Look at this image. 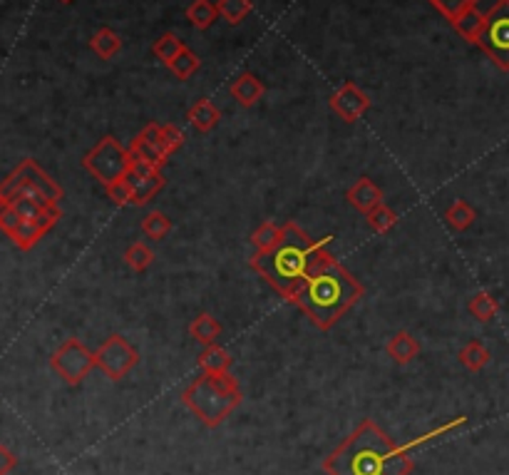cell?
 <instances>
[{
    "label": "cell",
    "instance_id": "cell-1",
    "mask_svg": "<svg viewBox=\"0 0 509 475\" xmlns=\"http://www.w3.org/2000/svg\"><path fill=\"white\" fill-rule=\"evenodd\" d=\"M283 237L271 252H254L251 256V269L267 281L271 289L276 291L281 299L293 304L299 291L306 287V281L325 267L336 256L328 252L333 237H324L313 242L308 234L303 232L296 221L281 224Z\"/></svg>",
    "mask_w": 509,
    "mask_h": 475
},
{
    "label": "cell",
    "instance_id": "cell-2",
    "mask_svg": "<svg viewBox=\"0 0 509 475\" xmlns=\"http://www.w3.org/2000/svg\"><path fill=\"white\" fill-rule=\"evenodd\" d=\"M415 463L388 433L365 418L324 461L325 475H410Z\"/></svg>",
    "mask_w": 509,
    "mask_h": 475
},
{
    "label": "cell",
    "instance_id": "cell-3",
    "mask_svg": "<svg viewBox=\"0 0 509 475\" xmlns=\"http://www.w3.org/2000/svg\"><path fill=\"white\" fill-rule=\"evenodd\" d=\"M358 299H363V284L341 262L331 259L306 281L293 304L301 306L316 329L328 331Z\"/></svg>",
    "mask_w": 509,
    "mask_h": 475
},
{
    "label": "cell",
    "instance_id": "cell-4",
    "mask_svg": "<svg viewBox=\"0 0 509 475\" xmlns=\"http://www.w3.org/2000/svg\"><path fill=\"white\" fill-rule=\"evenodd\" d=\"M242 386L229 373H204L197 381H192L182 394L185 404L194 416L209 426L217 429L226 418L232 416L236 408L242 406Z\"/></svg>",
    "mask_w": 509,
    "mask_h": 475
},
{
    "label": "cell",
    "instance_id": "cell-5",
    "mask_svg": "<svg viewBox=\"0 0 509 475\" xmlns=\"http://www.w3.org/2000/svg\"><path fill=\"white\" fill-rule=\"evenodd\" d=\"M132 164H135V157H132L129 147H122L112 135H104L93 150L82 157V167L93 174L103 187L125 179L132 172Z\"/></svg>",
    "mask_w": 509,
    "mask_h": 475
},
{
    "label": "cell",
    "instance_id": "cell-6",
    "mask_svg": "<svg viewBox=\"0 0 509 475\" xmlns=\"http://www.w3.org/2000/svg\"><path fill=\"white\" fill-rule=\"evenodd\" d=\"M477 47H482L487 58L499 70L509 72V0H497L485 12V25Z\"/></svg>",
    "mask_w": 509,
    "mask_h": 475
},
{
    "label": "cell",
    "instance_id": "cell-7",
    "mask_svg": "<svg viewBox=\"0 0 509 475\" xmlns=\"http://www.w3.org/2000/svg\"><path fill=\"white\" fill-rule=\"evenodd\" d=\"M50 366L68 386H78V383L87 379V373L93 371L97 363H94V351L85 346L80 338H68L53 354Z\"/></svg>",
    "mask_w": 509,
    "mask_h": 475
},
{
    "label": "cell",
    "instance_id": "cell-8",
    "mask_svg": "<svg viewBox=\"0 0 509 475\" xmlns=\"http://www.w3.org/2000/svg\"><path fill=\"white\" fill-rule=\"evenodd\" d=\"M94 363H97V369H100L110 381L117 383L122 381V379L137 366L139 351L129 344L127 338L115 334V337L104 338L103 346L94 351Z\"/></svg>",
    "mask_w": 509,
    "mask_h": 475
},
{
    "label": "cell",
    "instance_id": "cell-9",
    "mask_svg": "<svg viewBox=\"0 0 509 475\" xmlns=\"http://www.w3.org/2000/svg\"><path fill=\"white\" fill-rule=\"evenodd\" d=\"M129 152H132L135 160L150 164L154 170H162L164 164L169 162V157H172V154L167 152V147H164L162 125H157V122H150L147 128L139 132L137 138L132 139Z\"/></svg>",
    "mask_w": 509,
    "mask_h": 475
},
{
    "label": "cell",
    "instance_id": "cell-10",
    "mask_svg": "<svg viewBox=\"0 0 509 475\" xmlns=\"http://www.w3.org/2000/svg\"><path fill=\"white\" fill-rule=\"evenodd\" d=\"M127 185L132 189V207H144L162 192L167 179H164L162 170H154L150 164L135 160L132 172L127 174Z\"/></svg>",
    "mask_w": 509,
    "mask_h": 475
},
{
    "label": "cell",
    "instance_id": "cell-11",
    "mask_svg": "<svg viewBox=\"0 0 509 475\" xmlns=\"http://www.w3.org/2000/svg\"><path fill=\"white\" fill-rule=\"evenodd\" d=\"M3 185H30L35 187V189H40L47 199L58 202V204L60 199H62V187H60L40 164L30 160V157L18 164V167L8 174V179H3Z\"/></svg>",
    "mask_w": 509,
    "mask_h": 475
},
{
    "label": "cell",
    "instance_id": "cell-12",
    "mask_svg": "<svg viewBox=\"0 0 509 475\" xmlns=\"http://www.w3.org/2000/svg\"><path fill=\"white\" fill-rule=\"evenodd\" d=\"M331 110L336 112L343 122H356L371 110V97L360 90L356 82L346 80L336 93L331 95Z\"/></svg>",
    "mask_w": 509,
    "mask_h": 475
},
{
    "label": "cell",
    "instance_id": "cell-13",
    "mask_svg": "<svg viewBox=\"0 0 509 475\" xmlns=\"http://www.w3.org/2000/svg\"><path fill=\"white\" fill-rule=\"evenodd\" d=\"M346 199L350 207L358 209V212H363L368 217L373 209L382 204V189L373 182L371 177H360L358 182L348 189Z\"/></svg>",
    "mask_w": 509,
    "mask_h": 475
},
{
    "label": "cell",
    "instance_id": "cell-14",
    "mask_svg": "<svg viewBox=\"0 0 509 475\" xmlns=\"http://www.w3.org/2000/svg\"><path fill=\"white\" fill-rule=\"evenodd\" d=\"M229 93L242 107H254L267 93V85L259 80L254 72H239L236 80L232 82V88H229Z\"/></svg>",
    "mask_w": 509,
    "mask_h": 475
},
{
    "label": "cell",
    "instance_id": "cell-15",
    "mask_svg": "<svg viewBox=\"0 0 509 475\" xmlns=\"http://www.w3.org/2000/svg\"><path fill=\"white\" fill-rule=\"evenodd\" d=\"M186 120H189V125L197 129V132H211V129L219 125L221 120V112L217 104L211 103L209 97H201L197 103L189 107V112H186Z\"/></svg>",
    "mask_w": 509,
    "mask_h": 475
},
{
    "label": "cell",
    "instance_id": "cell-16",
    "mask_svg": "<svg viewBox=\"0 0 509 475\" xmlns=\"http://www.w3.org/2000/svg\"><path fill=\"white\" fill-rule=\"evenodd\" d=\"M385 354H388L398 366H406V363H410V361L420 354V344H417V338L413 337L410 331H398V334L388 338Z\"/></svg>",
    "mask_w": 509,
    "mask_h": 475
},
{
    "label": "cell",
    "instance_id": "cell-17",
    "mask_svg": "<svg viewBox=\"0 0 509 475\" xmlns=\"http://www.w3.org/2000/svg\"><path fill=\"white\" fill-rule=\"evenodd\" d=\"M232 354L219 344L204 346V351L199 354V369L204 373H229L232 371Z\"/></svg>",
    "mask_w": 509,
    "mask_h": 475
},
{
    "label": "cell",
    "instance_id": "cell-18",
    "mask_svg": "<svg viewBox=\"0 0 509 475\" xmlns=\"http://www.w3.org/2000/svg\"><path fill=\"white\" fill-rule=\"evenodd\" d=\"M450 25L455 28V33L460 35L463 40L477 46L480 33H482V25H485V12H480L477 8H470V11H464L463 15H457Z\"/></svg>",
    "mask_w": 509,
    "mask_h": 475
},
{
    "label": "cell",
    "instance_id": "cell-19",
    "mask_svg": "<svg viewBox=\"0 0 509 475\" xmlns=\"http://www.w3.org/2000/svg\"><path fill=\"white\" fill-rule=\"evenodd\" d=\"M221 334V324L211 316V313H199L197 319L189 324V337L199 341L201 346H211V344H217V338Z\"/></svg>",
    "mask_w": 509,
    "mask_h": 475
},
{
    "label": "cell",
    "instance_id": "cell-20",
    "mask_svg": "<svg viewBox=\"0 0 509 475\" xmlns=\"http://www.w3.org/2000/svg\"><path fill=\"white\" fill-rule=\"evenodd\" d=\"M457 359H460V363H463L467 371L477 373V371H482L487 363H489L492 354H489V348H487L482 341L472 338V341H467V344L460 348Z\"/></svg>",
    "mask_w": 509,
    "mask_h": 475
},
{
    "label": "cell",
    "instance_id": "cell-21",
    "mask_svg": "<svg viewBox=\"0 0 509 475\" xmlns=\"http://www.w3.org/2000/svg\"><path fill=\"white\" fill-rule=\"evenodd\" d=\"M90 50L100 60H112L122 50V38L112 28H100L90 40Z\"/></svg>",
    "mask_w": 509,
    "mask_h": 475
},
{
    "label": "cell",
    "instance_id": "cell-22",
    "mask_svg": "<svg viewBox=\"0 0 509 475\" xmlns=\"http://www.w3.org/2000/svg\"><path fill=\"white\" fill-rule=\"evenodd\" d=\"M445 220L450 224V229H455V232H464V229H470L472 221L477 220V212L472 209L470 202L455 199L450 207H447V212H445Z\"/></svg>",
    "mask_w": 509,
    "mask_h": 475
},
{
    "label": "cell",
    "instance_id": "cell-23",
    "mask_svg": "<svg viewBox=\"0 0 509 475\" xmlns=\"http://www.w3.org/2000/svg\"><path fill=\"white\" fill-rule=\"evenodd\" d=\"M217 5L211 3V0H194L189 8H186V21L192 23V28H197V30H207L211 25L217 23Z\"/></svg>",
    "mask_w": 509,
    "mask_h": 475
},
{
    "label": "cell",
    "instance_id": "cell-24",
    "mask_svg": "<svg viewBox=\"0 0 509 475\" xmlns=\"http://www.w3.org/2000/svg\"><path fill=\"white\" fill-rule=\"evenodd\" d=\"M467 312L475 316L480 324H489L499 312V302L489 291H477L475 296L467 304Z\"/></svg>",
    "mask_w": 509,
    "mask_h": 475
},
{
    "label": "cell",
    "instance_id": "cell-25",
    "mask_svg": "<svg viewBox=\"0 0 509 475\" xmlns=\"http://www.w3.org/2000/svg\"><path fill=\"white\" fill-rule=\"evenodd\" d=\"M185 43L179 40V35L177 33H162L160 35V40L152 46V53H154V58L160 60V62H164L167 68L172 65L174 60H177V55L185 50Z\"/></svg>",
    "mask_w": 509,
    "mask_h": 475
},
{
    "label": "cell",
    "instance_id": "cell-26",
    "mask_svg": "<svg viewBox=\"0 0 509 475\" xmlns=\"http://www.w3.org/2000/svg\"><path fill=\"white\" fill-rule=\"evenodd\" d=\"M281 237H283V229L274 224V221H264V224H259L256 227V232L251 234V244H254V249L261 254V252H271L278 242H281Z\"/></svg>",
    "mask_w": 509,
    "mask_h": 475
},
{
    "label": "cell",
    "instance_id": "cell-27",
    "mask_svg": "<svg viewBox=\"0 0 509 475\" xmlns=\"http://www.w3.org/2000/svg\"><path fill=\"white\" fill-rule=\"evenodd\" d=\"M464 423H467V416H457L455 421H447V423H442V426H438V429H432V430H428V433H423V436H420V438H415V441L403 443L400 448H403L406 453H413V451H417V448H423L425 443L435 441V438H440V436H445V433H450V430L463 429Z\"/></svg>",
    "mask_w": 509,
    "mask_h": 475
},
{
    "label": "cell",
    "instance_id": "cell-28",
    "mask_svg": "<svg viewBox=\"0 0 509 475\" xmlns=\"http://www.w3.org/2000/svg\"><path fill=\"white\" fill-rule=\"evenodd\" d=\"M217 11L229 25H239L249 12L254 11V5H251V0H217Z\"/></svg>",
    "mask_w": 509,
    "mask_h": 475
},
{
    "label": "cell",
    "instance_id": "cell-29",
    "mask_svg": "<svg viewBox=\"0 0 509 475\" xmlns=\"http://www.w3.org/2000/svg\"><path fill=\"white\" fill-rule=\"evenodd\" d=\"M199 68H201V60H199L197 53H192L189 47H185V50L177 55L172 65H169V70H172V75L177 80H189L192 75H197Z\"/></svg>",
    "mask_w": 509,
    "mask_h": 475
},
{
    "label": "cell",
    "instance_id": "cell-30",
    "mask_svg": "<svg viewBox=\"0 0 509 475\" xmlns=\"http://www.w3.org/2000/svg\"><path fill=\"white\" fill-rule=\"evenodd\" d=\"M142 232L147 234L150 239H154V242H160V239H164L167 234L172 232V220L154 209V212H150V214L142 220Z\"/></svg>",
    "mask_w": 509,
    "mask_h": 475
},
{
    "label": "cell",
    "instance_id": "cell-31",
    "mask_svg": "<svg viewBox=\"0 0 509 475\" xmlns=\"http://www.w3.org/2000/svg\"><path fill=\"white\" fill-rule=\"evenodd\" d=\"M125 262H127V267L132 269V271H144V269L152 267V262H154V252H152V246H147L144 242H135L127 246V252H125Z\"/></svg>",
    "mask_w": 509,
    "mask_h": 475
},
{
    "label": "cell",
    "instance_id": "cell-32",
    "mask_svg": "<svg viewBox=\"0 0 509 475\" xmlns=\"http://www.w3.org/2000/svg\"><path fill=\"white\" fill-rule=\"evenodd\" d=\"M395 224H398V214H395L393 209L388 207L385 202H382L381 207H375L371 214H368V227H371L375 234L390 232Z\"/></svg>",
    "mask_w": 509,
    "mask_h": 475
},
{
    "label": "cell",
    "instance_id": "cell-33",
    "mask_svg": "<svg viewBox=\"0 0 509 475\" xmlns=\"http://www.w3.org/2000/svg\"><path fill=\"white\" fill-rule=\"evenodd\" d=\"M430 5L435 8L438 12L445 15V21H455L457 15H463L464 11H470V8H477V3L480 0H428Z\"/></svg>",
    "mask_w": 509,
    "mask_h": 475
},
{
    "label": "cell",
    "instance_id": "cell-34",
    "mask_svg": "<svg viewBox=\"0 0 509 475\" xmlns=\"http://www.w3.org/2000/svg\"><path fill=\"white\" fill-rule=\"evenodd\" d=\"M104 189H107V197L112 199L117 207H127V204H132V189H129L127 185V177L119 179V182H115V185L104 187Z\"/></svg>",
    "mask_w": 509,
    "mask_h": 475
},
{
    "label": "cell",
    "instance_id": "cell-35",
    "mask_svg": "<svg viewBox=\"0 0 509 475\" xmlns=\"http://www.w3.org/2000/svg\"><path fill=\"white\" fill-rule=\"evenodd\" d=\"M162 139H164V147H167V152L174 154V152L185 145V132H182V128H177V125L169 122V125H162Z\"/></svg>",
    "mask_w": 509,
    "mask_h": 475
},
{
    "label": "cell",
    "instance_id": "cell-36",
    "mask_svg": "<svg viewBox=\"0 0 509 475\" xmlns=\"http://www.w3.org/2000/svg\"><path fill=\"white\" fill-rule=\"evenodd\" d=\"M21 221H23L21 220V214H18V212H15V209H12L8 202L0 207V229L8 234V237H12V234H15V229L21 227Z\"/></svg>",
    "mask_w": 509,
    "mask_h": 475
},
{
    "label": "cell",
    "instance_id": "cell-37",
    "mask_svg": "<svg viewBox=\"0 0 509 475\" xmlns=\"http://www.w3.org/2000/svg\"><path fill=\"white\" fill-rule=\"evenodd\" d=\"M15 465H18L15 453H12L8 446H3V443H0V475L12 473V468H15Z\"/></svg>",
    "mask_w": 509,
    "mask_h": 475
},
{
    "label": "cell",
    "instance_id": "cell-38",
    "mask_svg": "<svg viewBox=\"0 0 509 475\" xmlns=\"http://www.w3.org/2000/svg\"><path fill=\"white\" fill-rule=\"evenodd\" d=\"M3 204H5V199H3V195H0V207H3Z\"/></svg>",
    "mask_w": 509,
    "mask_h": 475
},
{
    "label": "cell",
    "instance_id": "cell-39",
    "mask_svg": "<svg viewBox=\"0 0 509 475\" xmlns=\"http://www.w3.org/2000/svg\"><path fill=\"white\" fill-rule=\"evenodd\" d=\"M60 3H65V5H68V3H72V0H60Z\"/></svg>",
    "mask_w": 509,
    "mask_h": 475
}]
</instances>
